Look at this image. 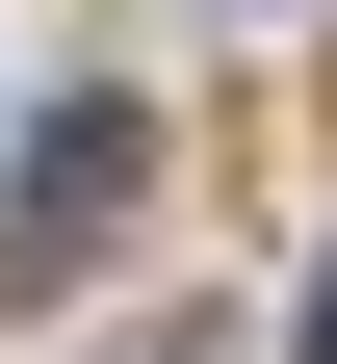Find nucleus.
<instances>
[{
    "mask_svg": "<svg viewBox=\"0 0 337 364\" xmlns=\"http://www.w3.org/2000/svg\"><path fill=\"white\" fill-rule=\"evenodd\" d=\"M130 182H156V130H130V105H53V130H26V182H0V287H53Z\"/></svg>",
    "mask_w": 337,
    "mask_h": 364,
    "instance_id": "obj_1",
    "label": "nucleus"
},
{
    "mask_svg": "<svg viewBox=\"0 0 337 364\" xmlns=\"http://www.w3.org/2000/svg\"><path fill=\"white\" fill-rule=\"evenodd\" d=\"M285 364H337V287H311V338H285Z\"/></svg>",
    "mask_w": 337,
    "mask_h": 364,
    "instance_id": "obj_2",
    "label": "nucleus"
}]
</instances>
